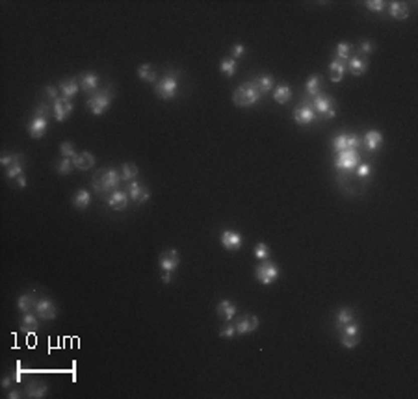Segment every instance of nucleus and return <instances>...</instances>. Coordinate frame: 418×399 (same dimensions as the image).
I'll list each match as a JSON object with an SVG mask.
<instances>
[{"mask_svg":"<svg viewBox=\"0 0 418 399\" xmlns=\"http://www.w3.org/2000/svg\"><path fill=\"white\" fill-rule=\"evenodd\" d=\"M129 193L123 190H117L114 191V193H110L108 195V199H106V203H108V206H110L112 210H117V212H121V210H125L127 206H129Z\"/></svg>","mask_w":418,"mask_h":399,"instance_id":"obj_15","label":"nucleus"},{"mask_svg":"<svg viewBox=\"0 0 418 399\" xmlns=\"http://www.w3.org/2000/svg\"><path fill=\"white\" fill-rule=\"evenodd\" d=\"M73 113V102L67 100V98L60 97L58 100L52 102V115L58 123H63L65 119H69V115Z\"/></svg>","mask_w":418,"mask_h":399,"instance_id":"obj_11","label":"nucleus"},{"mask_svg":"<svg viewBox=\"0 0 418 399\" xmlns=\"http://www.w3.org/2000/svg\"><path fill=\"white\" fill-rule=\"evenodd\" d=\"M60 153H62V158L73 160L74 156H76V153H74V149H73V143L71 142H63L62 145H60Z\"/></svg>","mask_w":418,"mask_h":399,"instance_id":"obj_41","label":"nucleus"},{"mask_svg":"<svg viewBox=\"0 0 418 399\" xmlns=\"http://www.w3.org/2000/svg\"><path fill=\"white\" fill-rule=\"evenodd\" d=\"M216 314L227 323V321H233V318L236 316V307L233 305V301L225 299V301H222L218 307H216Z\"/></svg>","mask_w":418,"mask_h":399,"instance_id":"obj_23","label":"nucleus"},{"mask_svg":"<svg viewBox=\"0 0 418 399\" xmlns=\"http://www.w3.org/2000/svg\"><path fill=\"white\" fill-rule=\"evenodd\" d=\"M160 268L162 271H166V273H173V271L177 270L178 264H180V256H178V252L175 251V249H167V251H164L160 254Z\"/></svg>","mask_w":418,"mask_h":399,"instance_id":"obj_14","label":"nucleus"},{"mask_svg":"<svg viewBox=\"0 0 418 399\" xmlns=\"http://www.w3.org/2000/svg\"><path fill=\"white\" fill-rule=\"evenodd\" d=\"M351 50H353V47H351L350 43H338L337 47V58L338 60H342V62H348L351 56Z\"/></svg>","mask_w":418,"mask_h":399,"instance_id":"obj_39","label":"nucleus"},{"mask_svg":"<svg viewBox=\"0 0 418 399\" xmlns=\"http://www.w3.org/2000/svg\"><path fill=\"white\" fill-rule=\"evenodd\" d=\"M8 397H10V399H15V397H17V399H19V397H21V393H19L17 390H12V392L8 393Z\"/></svg>","mask_w":418,"mask_h":399,"instance_id":"obj_53","label":"nucleus"},{"mask_svg":"<svg viewBox=\"0 0 418 399\" xmlns=\"http://www.w3.org/2000/svg\"><path fill=\"white\" fill-rule=\"evenodd\" d=\"M78 84H80V89L82 91L89 93V95H95V91H97L98 87V76L95 73H91V71H87V73H84L78 78Z\"/></svg>","mask_w":418,"mask_h":399,"instance_id":"obj_19","label":"nucleus"},{"mask_svg":"<svg viewBox=\"0 0 418 399\" xmlns=\"http://www.w3.org/2000/svg\"><path fill=\"white\" fill-rule=\"evenodd\" d=\"M13 381L15 382H21L23 381V368H21V362H17V366H15V369H13Z\"/></svg>","mask_w":418,"mask_h":399,"instance_id":"obj_49","label":"nucleus"},{"mask_svg":"<svg viewBox=\"0 0 418 399\" xmlns=\"http://www.w3.org/2000/svg\"><path fill=\"white\" fill-rule=\"evenodd\" d=\"M220 239H222V245L227 251H238L242 247V243H244V238L238 232H234V230H223Z\"/></svg>","mask_w":418,"mask_h":399,"instance_id":"obj_17","label":"nucleus"},{"mask_svg":"<svg viewBox=\"0 0 418 399\" xmlns=\"http://www.w3.org/2000/svg\"><path fill=\"white\" fill-rule=\"evenodd\" d=\"M34 312L37 314V318L39 319H45V321H52V319H56V314H58V310H56V305L50 299H47V297H43V299H37L36 307H34Z\"/></svg>","mask_w":418,"mask_h":399,"instance_id":"obj_10","label":"nucleus"},{"mask_svg":"<svg viewBox=\"0 0 418 399\" xmlns=\"http://www.w3.org/2000/svg\"><path fill=\"white\" fill-rule=\"evenodd\" d=\"M50 110H52V108H49V104H41L37 108L34 119L28 123V134H30L34 140L43 138L45 132L49 130V111Z\"/></svg>","mask_w":418,"mask_h":399,"instance_id":"obj_4","label":"nucleus"},{"mask_svg":"<svg viewBox=\"0 0 418 399\" xmlns=\"http://www.w3.org/2000/svg\"><path fill=\"white\" fill-rule=\"evenodd\" d=\"M320 86H322V78L318 76V74H312V76H308V80H307V93L310 95V97H318L320 95Z\"/></svg>","mask_w":418,"mask_h":399,"instance_id":"obj_34","label":"nucleus"},{"mask_svg":"<svg viewBox=\"0 0 418 399\" xmlns=\"http://www.w3.org/2000/svg\"><path fill=\"white\" fill-rule=\"evenodd\" d=\"M112 100H114V91H112V87H106L102 91L91 95V97L87 98L86 104L93 115H102V113L110 108Z\"/></svg>","mask_w":418,"mask_h":399,"instance_id":"obj_5","label":"nucleus"},{"mask_svg":"<svg viewBox=\"0 0 418 399\" xmlns=\"http://www.w3.org/2000/svg\"><path fill=\"white\" fill-rule=\"evenodd\" d=\"M37 329H39V318H37V314L34 312V310H32V312H26L23 321H21V332H25V334H34Z\"/></svg>","mask_w":418,"mask_h":399,"instance_id":"obj_22","label":"nucleus"},{"mask_svg":"<svg viewBox=\"0 0 418 399\" xmlns=\"http://www.w3.org/2000/svg\"><path fill=\"white\" fill-rule=\"evenodd\" d=\"M58 89L62 91V97L67 98V100H71V98L76 95V91L80 89V84H78V80H63V82H60V86H58Z\"/></svg>","mask_w":418,"mask_h":399,"instance_id":"obj_25","label":"nucleus"},{"mask_svg":"<svg viewBox=\"0 0 418 399\" xmlns=\"http://www.w3.org/2000/svg\"><path fill=\"white\" fill-rule=\"evenodd\" d=\"M253 252H255V258L260 262V260H266V258L270 256V247L266 245V243H257Z\"/></svg>","mask_w":418,"mask_h":399,"instance_id":"obj_40","label":"nucleus"},{"mask_svg":"<svg viewBox=\"0 0 418 399\" xmlns=\"http://www.w3.org/2000/svg\"><path fill=\"white\" fill-rule=\"evenodd\" d=\"M361 145H363L366 151H370V153H375V151L383 145L381 132H379V130H368V132L364 134L363 140H361Z\"/></svg>","mask_w":418,"mask_h":399,"instance_id":"obj_16","label":"nucleus"},{"mask_svg":"<svg viewBox=\"0 0 418 399\" xmlns=\"http://www.w3.org/2000/svg\"><path fill=\"white\" fill-rule=\"evenodd\" d=\"M359 164H361V156L355 149H346L342 153H337V158H335V167L340 171H351Z\"/></svg>","mask_w":418,"mask_h":399,"instance_id":"obj_8","label":"nucleus"},{"mask_svg":"<svg viewBox=\"0 0 418 399\" xmlns=\"http://www.w3.org/2000/svg\"><path fill=\"white\" fill-rule=\"evenodd\" d=\"M15 160H17V154H8V153H4V154H2V158H0V164H2L4 167H10V166L13 164V162H15Z\"/></svg>","mask_w":418,"mask_h":399,"instance_id":"obj_47","label":"nucleus"},{"mask_svg":"<svg viewBox=\"0 0 418 399\" xmlns=\"http://www.w3.org/2000/svg\"><path fill=\"white\" fill-rule=\"evenodd\" d=\"M231 54H233L234 60H238V58H242V56L246 54V47L244 45H234L233 49H231Z\"/></svg>","mask_w":418,"mask_h":399,"instance_id":"obj_48","label":"nucleus"},{"mask_svg":"<svg viewBox=\"0 0 418 399\" xmlns=\"http://www.w3.org/2000/svg\"><path fill=\"white\" fill-rule=\"evenodd\" d=\"M258 318L257 316H251V314H246L244 318L236 323V334H247V332H253L258 329Z\"/></svg>","mask_w":418,"mask_h":399,"instance_id":"obj_18","label":"nucleus"},{"mask_svg":"<svg viewBox=\"0 0 418 399\" xmlns=\"http://www.w3.org/2000/svg\"><path fill=\"white\" fill-rule=\"evenodd\" d=\"M177 87H178L177 74L169 73V74H166L160 82H156V84H154V91H156V95H158L162 100H169V98L175 97Z\"/></svg>","mask_w":418,"mask_h":399,"instance_id":"obj_7","label":"nucleus"},{"mask_svg":"<svg viewBox=\"0 0 418 399\" xmlns=\"http://www.w3.org/2000/svg\"><path fill=\"white\" fill-rule=\"evenodd\" d=\"M36 303H37V297L32 292H28V294H23L21 297H19V301H17V308L21 310L23 314H26V312H32L34 310V307H36Z\"/></svg>","mask_w":418,"mask_h":399,"instance_id":"obj_27","label":"nucleus"},{"mask_svg":"<svg viewBox=\"0 0 418 399\" xmlns=\"http://www.w3.org/2000/svg\"><path fill=\"white\" fill-rule=\"evenodd\" d=\"M138 166L136 164H125L123 167H121V180H125V182H132L136 177H138Z\"/></svg>","mask_w":418,"mask_h":399,"instance_id":"obj_37","label":"nucleus"},{"mask_svg":"<svg viewBox=\"0 0 418 399\" xmlns=\"http://www.w3.org/2000/svg\"><path fill=\"white\" fill-rule=\"evenodd\" d=\"M121 184V173L116 169H102L93 177V190L97 193H114L119 190Z\"/></svg>","mask_w":418,"mask_h":399,"instance_id":"obj_1","label":"nucleus"},{"mask_svg":"<svg viewBox=\"0 0 418 399\" xmlns=\"http://www.w3.org/2000/svg\"><path fill=\"white\" fill-rule=\"evenodd\" d=\"M15 184H17L19 190H25V188H26V177H25V175H21V177L15 178Z\"/></svg>","mask_w":418,"mask_h":399,"instance_id":"obj_50","label":"nucleus"},{"mask_svg":"<svg viewBox=\"0 0 418 399\" xmlns=\"http://www.w3.org/2000/svg\"><path fill=\"white\" fill-rule=\"evenodd\" d=\"M294 121L297 124H310L312 121H318V115L308 102H303L301 106H297L294 110Z\"/></svg>","mask_w":418,"mask_h":399,"instance_id":"obj_12","label":"nucleus"},{"mask_svg":"<svg viewBox=\"0 0 418 399\" xmlns=\"http://www.w3.org/2000/svg\"><path fill=\"white\" fill-rule=\"evenodd\" d=\"M366 8H368L370 12L379 13V12H383V10L387 8V4H385L383 0H368V2H366Z\"/></svg>","mask_w":418,"mask_h":399,"instance_id":"obj_43","label":"nucleus"},{"mask_svg":"<svg viewBox=\"0 0 418 399\" xmlns=\"http://www.w3.org/2000/svg\"><path fill=\"white\" fill-rule=\"evenodd\" d=\"M220 336H222V338H234V336H236V323H233V321H227V325H225L222 331H220Z\"/></svg>","mask_w":418,"mask_h":399,"instance_id":"obj_42","label":"nucleus"},{"mask_svg":"<svg viewBox=\"0 0 418 399\" xmlns=\"http://www.w3.org/2000/svg\"><path fill=\"white\" fill-rule=\"evenodd\" d=\"M308 104L312 106V110L316 111L318 121H329V119H335V115H337L335 98L326 95V93H320L318 97H314L312 102H308Z\"/></svg>","mask_w":418,"mask_h":399,"instance_id":"obj_3","label":"nucleus"},{"mask_svg":"<svg viewBox=\"0 0 418 399\" xmlns=\"http://www.w3.org/2000/svg\"><path fill=\"white\" fill-rule=\"evenodd\" d=\"M220 71L225 76H234L236 74V60L234 58H223L220 62Z\"/></svg>","mask_w":418,"mask_h":399,"instance_id":"obj_35","label":"nucleus"},{"mask_svg":"<svg viewBox=\"0 0 418 399\" xmlns=\"http://www.w3.org/2000/svg\"><path fill=\"white\" fill-rule=\"evenodd\" d=\"M49 392V386L41 381H30L26 384V397L30 399H41L47 395Z\"/></svg>","mask_w":418,"mask_h":399,"instance_id":"obj_20","label":"nucleus"},{"mask_svg":"<svg viewBox=\"0 0 418 399\" xmlns=\"http://www.w3.org/2000/svg\"><path fill=\"white\" fill-rule=\"evenodd\" d=\"M351 321H355V314L351 308H340L337 312V329H340L342 325H348Z\"/></svg>","mask_w":418,"mask_h":399,"instance_id":"obj_32","label":"nucleus"},{"mask_svg":"<svg viewBox=\"0 0 418 399\" xmlns=\"http://www.w3.org/2000/svg\"><path fill=\"white\" fill-rule=\"evenodd\" d=\"M329 71H331V82L338 84V82L342 80V76H344V73L348 71V67H346V62L335 58V60L329 62Z\"/></svg>","mask_w":418,"mask_h":399,"instance_id":"obj_26","label":"nucleus"},{"mask_svg":"<svg viewBox=\"0 0 418 399\" xmlns=\"http://www.w3.org/2000/svg\"><path fill=\"white\" fill-rule=\"evenodd\" d=\"M260 98H262V95H260V91L255 87L253 82H247L244 86L236 87L233 93V102H234V106H238V108H251V106L257 104Z\"/></svg>","mask_w":418,"mask_h":399,"instance_id":"obj_2","label":"nucleus"},{"mask_svg":"<svg viewBox=\"0 0 418 399\" xmlns=\"http://www.w3.org/2000/svg\"><path fill=\"white\" fill-rule=\"evenodd\" d=\"M73 169L74 166L71 158H62L56 162V173H60V175H69V173H73Z\"/></svg>","mask_w":418,"mask_h":399,"instance_id":"obj_38","label":"nucleus"},{"mask_svg":"<svg viewBox=\"0 0 418 399\" xmlns=\"http://www.w3.org/2000/svg\"><path fill=\"white\" fill-rule=\"evenodd\" d=\"M346 67H348V73H351L353 76H363L370 67L368 58L363 54H351L350 60L346 62Z\"/></svg>","mask_w":418,"mask_h":399,"instance_id":"obj_9","label":"nucleus"},{"mask_svg":"<svg viewBox=\"0 0 418 399\" xmlns=\"http://www.w3.org/2000/svg\"><path fill=\"white\" fill-rule=\"evenodd\" d=\"M91 204V193L87 190H78L73 195V206L76 210H86Z\"/></svg>","mask_w":418,"mask_h":399,"instance_id":"obj_28","label":"nucleus"},{"mask_svg":"<svg viewBox=\"0 0 418 399\" xmlns=\"http://www.w3.org/2000/svg\"><path fill=\"white\" fill-rule=\"evenodd\" d=\"M138 76L143 80V82H149V84H156V73L154 69H151L149 63H143L138 67Z\"/></svg>","mask_w":418,"mask_h":399,"instance_id":"obj_33","label":"nucleus"},{"mask_svg":"<svg viewBox=\"0 0 418 399\" xmlns=\"http://www.w3.org/2000/svg\"><path fill=\"white\" fill-rule=\"evenodd\" d=\"M253 84H255V87L260 91V95H266V93H270L271 89H273L275 80H273L271 74H258L257 78L253 80Z\"/></svg>","mask_w":418,"mask_h":399,"instance_id":"obj_24","label":"nucleus"},{"mask_svg":"<svg viewBox=\"0 0 418 399\" xmlns=\"http://www.w3.org/2000/svg\"><path fill=\"white\" fill-rule=\"evenodd\" d=\"M73 166L76 167L78 171H87V169H91V167L95 166V156H93L91 153L84 151V153L76 154L73 158Z\"/></svg>","mask_w":418,"mask_h":399,"instance_id":"obj_21","label":"nucleus"},{"mask_svg":"<svg viewBox=\"0 0 418 399\" xmlns=\"http://www.w3.org/2000/svg\"><path fill=\"white\" fill-rule=\"evenodd\" d=\"M23 169H25V156H23V154H17V160L8 167L6 177L10 178V180H13V178H17L23 175Z\"/></svg>","mask_w":418,"mask_h":399,"instance_id":"obj_29","label":"nucleus"},{"mask_svg":"<svg viewBox=\"0 0 418 399\" xmlns=\"http://www.w3.org/2000/svg\"><path fill=\"white\" fill-rule=\"evenodd\" d=\"M374 50H375V45L372 43V41H368V39L361 41V45H359V52H361L363 56H370Z\"/></svg>","mask_w":418,"mask_h":399,"instance_id":"obj_44","label":"nucleus"},{"mask_svg":"<svg viewBox=\"0 0 418 399\" xmlns=\"http://www.w3.org/2000/svg\"><path fill=\"white\" fill-rule=\"evenodd\" d=\"M127 193H129L130 201H134L136 204L147 203L149 195H151L147 188H145L143 184H140V182H136V180L129 182V186H127Z\"/></svg>","mask_w":418,"mask_h":399,"instance_id":"obj_13","label":"nucleus"},{"mask_svg":"<svg viewBox=\"0 0 418 399\" xmlns=\"http://www.w3.org/2000/svg\"><path fill=\"white\" fill-rule=\"evenodd\" d=\"M12 381H13V377H4V379H2V388H10L12 386Z\"/></svg>","mask_w":418,"mask_h":399,"instance_id":"obj_52","label":"nucleus"},{"mask_svg":"<svg viewBox=\"0 0 418 399\" xmlns=\"http://www.w3.org/2000/svg\"><path fill=\"white\" fill-rule=\"evenodd\" d=\"M388 12H390V15L394 19H398V21H403V19L409 17V8L403 2H390L388 4Z\"/></svg>","mask_w":418,"mask_h":399,"instance_id":"obj_30","label":"nucleus"},{"mask_svg":"<svg viewBox=\"0 0 418 399\" xmlns=\"http://www.w3.org/2000/svg\"><path fill=\"white\" fill-rule=\"evenodd\" d=\"M255 277H257V281L260 284H264V286H270V284H273L277 281V277H279V268H277L271 260H260L258 262V265L255 268Z\"/></svg>","mask_w":418,"mask_h":399,"instance_id":"obj_6","label":"nucleus"},{"mask_svg":"<svg viewBox=\"0 0 418 399\" xmlns=\"http://www.w3.org/2000/svg\"><path fill=\"white\" fill-rule=\"evenodd\" d=\"M60 89H58V87H54V86H47L45 87V93H47V98H49V100H52V102H54V100H58V98H60Z\"/></svg>","mask_w":418,"mask_h":399,"instance_id":"obj_46","label":"nucleus"},{"mask_svg":"<svg viewBox=\"0 0 418 399\" xmlns=\"http://www.w3.org/2000/svg\"><path fill=\"white\" fill-rule=\"evenodd\" d=\"M162 283H164V284L171 283V273H166V271H162Z\"/></svg>","mask_w":418,"mask_h":399,"instance_id":"obj_51","label":"nucleus"},{"mask_svg":"<svg viewBox=\"0 0 418 399\" xmlns=\"http://www.w3.org/2000/svg\"><path fill=\"white\" fill-rule=\"evenodd\" d=\"M290 97H292V89H290V86H286V84L279 86L275 91H273V98H275L277 104H286L290 100Z\"/></svg>","mask_w":418,"mask_h":399,"instance_id":"obj_31","label":"nucleus"},{"mask_svg":"<svg viewBox=\"0 0 418 399\" xmlns=\"http://www.w3.org/2000/svg\"><path fill=\"white\" fill-rule=\"evenodd\" d=\"M333 149L337 153H342L346 149H350V134H338L333 138Z\"/></svg>","mask_w":418,"mask_h":399,"instance_id":"obj_36","label":"nucleus"},{"mask_svg":"<svg viewBox=\"0 0 418 399\" xmlns=\"http://www.w3.org/2000/svg\"><path fill=\"white\" fill-rule=\"evenodd\" d=\"M355 173L359 178H366L372 175V167H370V164H359V166L355 167Z\"/></svg>","mask_w":418,"mask_h":399,"instance_id":"obj_45","label":"nucleus"}]
</instances>
